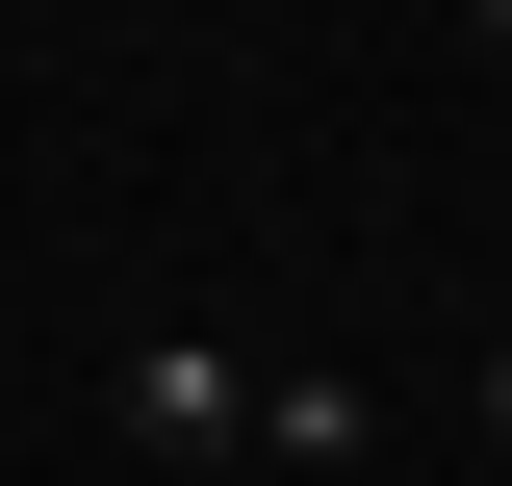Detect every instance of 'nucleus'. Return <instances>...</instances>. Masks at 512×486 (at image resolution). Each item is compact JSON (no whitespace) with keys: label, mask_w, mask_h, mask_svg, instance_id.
Returning a JSON list of instances; mask_svg holds the SVG:
<instances>
[{"label":"nucleus","mask_w":512,"mask_h":486,"mask_svg":"<svg viewBox=\"0 0 512 486\" xmlns=\"http://www.w3.org/2000/svg\"><path fill=\"white\" fill-rule=\"evenodd\" d=\"M128 461H256V359L154 333V359H128Z\"/></svg>","instance_id":"obj_1"},{"label":"nucleus","mask_w":512,"mask_h":486,"mask_svg":"<svg viewBox=\"0 0 512 486\" xmlns=\"http://www.w3.org/2000/svg\"><path fill=\"white\" fill-rule=\"evenodd\" d=\"M359 435H384V410H359L333 359H256V461H308V486H359Z\"/></svg>","instance_id":"obj_2"},{"label":"nucleus","mask_w":512,"mask_h":486,"mask_svg":"<svg viewBox=\"0 0 512 486\" xmlns=\"http://www.w3.org/2000/svg\"><path fill=\"white\" fill-rule=\"evenodd\" d=\"M487 435H512V333H487Z\"/></svg>","instance_id":"obj_3"},{"label":"nucleus","mask_w":512,"mask_h":486,"mask_svg":"<svg viewBox=\"0 0 512 486\" xmlns=\"http://www.w3.org/2000/svg\"><path fill=\"white\" fill-rule=\"evenodd\" d=\"M461 26H487V52H512V0H461Z\"/></svg>","instance_id":"obj_4"}]
</instances>
